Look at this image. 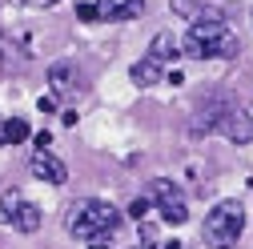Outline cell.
Returning a JSON list of instances; mask_svg holds the SVG:
<instances>
[{
	"mask_svg": "<svg viewBox=\"0 0 253 249\" xmlns=\"http://www.w3.org/2000/svg\"><path fill=\"white\" fill-rule=\"evenodd\" d=\"M48 77H52V88H56V97H69V92L77 88V81H81L73 65H52V73H48Z\"/></svg>",
	"mask_w": 253,
	"mask_h": 249,
	"instance_id": "cell-12",
	"label": "cell"
},
{
	"mask_svg": "<svg viewBox=\"0 0 253 249\" xmlns=\"http://www.w3.org/2000/svg\"><path fill=\"white\" fill-rule=\"evenodd\" d=\"M0 141H8V145L28 141V121H20V117H12V121H0Z\"/></svg>",
	"mask_w": 253,
	"mask_h": 249,
	"instance_id": "cell-13",
	"label": "cell"
},
{
	"mask_svg": "<svg viewBox=\"0 0 253 249\" xmlns=\"http://www.w3.org/2000/svg\"><path fill=\"white\" fill-rule=\"evenodd\" d=\"M217 133H225L233 145H249L253 141V113L245 105H225V113L217 121Z\"/></svg>",
	"mask_w": 253,
	"mask_h": 249,
	"instance_id": "cell-6",
	"label": "cell"
},
{
	"mask_svg": "<svg viewBox=\"0 0 253 249\" xmlns=\"http://www.w3.org/2000/svg\"><path fill=\"white\" fill-rule=\"evenodd\" d=\"M28 169H33V177L37 181H44V185H65L69 181V169H65V161L56 157V153H33V161H28Z\"/></svg>",
	"mask_w": 253,
	"mask_h": 249,
	"instance_id": "cell-7",
	"label": "cell"
},
{
	"mask_svg": "<svg viewBox=\"0 0 253 249\" xmlns=\"http://www.w3.org/2000/svg\"><path fill=\"white\" fill-rule=\"evenodd\" d=\"M24 4H28V8H56L60 0H24Z\"/></svg>",
	"mask_w": 253,
	"mask_h": 249,
	"instance_id": "cell-17",
	"label": "cell"
},
{
	"mask_svg": "<svg viewBox=\"0 0 253 249\" xmlns=\"http://www.w3.org/2000/svg\"><path fill=\"white\" fill-rule=\"evenodd\" d=\"M177 48H181V44L173 41V33H157L145 56H149V60H157V65H161V69H165V65H169V60L177 56Z\"/></svg>",
	"mask_w": 253,
	"mask_h": 249,
	"instance_id": "cell-10",
	"label": "cell"
},
{
	"mask_svg": "<svg viewBox=\"0 0 253 249\" xmlns=\"http://www.w3.org/2000/svg\"><path fill=\"white\" fill-rule=\"evenodd\" d=\"M221 113H225V105H209V109H201V113L193 117V124H189V133H193V137H201V133H217Z\"/></svg>",
	"mask_w": 253,
	"mask_h": 249,
	"instance_id": "cell-11",
	"label": "cell"
},
{
	"mask_svg": "<svg viewBox=\"0 0 253 249\" xmlns=\"http://www.w3.org/2000/svg\"><path fill=\"white\" fill-rule=\"evenodd\" d=\"M141 12H145V0H97V16L101 20L125 24V20H137Z\"/></svg>",
	"mask_w": 253,
	"mask_h": 249,
	"instance_id": "cell-8",
	"label": "cell"
},
{
	"mask_svg": "<svg viewBox=\"0 0 253 249\" xmlns=\"http://www.w3.org/2000/svg\"><path fill=\"white\" fill-rule=\"evenodd\" d=\"M77 16L88 20V24H92V20H101V16H97V4H88V0H81V4H77Z\"/></svg>",
	"mask_w": 253,
	"mask_h": 249,
	"instance_id": "cell-15",
	"label": "cell"
},
{
	"mask_svg": "<svg viewBox=\"0 0 253 249\" xmlns=\"http://www.w3.org/2000/svg\"><path fill=\"white\" fill-rule=\"evenodd\" d=\"M129 77H133V84H137V88H153L157 81H161V77H165V69H161V65H157V60H149V56H141V60H137V65L129 69Z\"/></svg>",
	"mask_w": 253,
	"mask_h": 249,
	"instance_id": "cell-9",
	"label": "cell"
},
{
	"mask_svg": "<svg viewBox=\"0 0 253 249\" xmlns=\"http://www.w3.org/2000/svg\"><path fill=\"white\" fill-rule=\"evenodd\" d=\"M92 249H109V245H105V241H92Z\"/></svg>",
	"mask_w": 253,
	"mask_h": 249,
	"instance_id": "cell-18",
	"label": "cell"
},
{
	"mask_svg": "<svg viewBox=\"0 0 253 249\" xmlns=\"http://www.w3.org/2000/svg\"><path fill=\"white\" fill-rule=\"evenodd\" d=\"M149 209H153V205H149V197H137V201H133V209H129V213H133V217H137V221H141V217H145V213H149Z\"/></svg>",
	"mask_w": 253,
	"mask_h": 249,
	"instance_id": "cell-16",
	"label": "cell"
},
{
	"mask_svg": "<svg viewBox=\"0 0 253 249\" xmlns=\"http://www.w3.org/2000/svg\"><path fill=\"white\" fill-rule=\"evenodd\" d=\"M41 217H44V213H41L33 201H24L16 189L0 193V221H4V225L20 229V233H37V229H41Z\"/></svg>",
	"mask_w": 253,
	"mask_h": 249,
	"instance_id": "cell-5",
	"label": "cell"
},
{
	"mask_svg": "<svg viewBox=\"0 0 253 249\" xmlns=\"http://www.w3.org/2000/svg\"><path fill=\"white\" fill-rule=\"evenodd\" d=\"M117 225H121V213L109 201H97V197H81V201H73L65 209V229L73 237H81V241H101Z\"/></svg>",
	"mask_w": 253,
	"mask_h": 249,
	"instance_id": "cell-2",
	"label": "cell"
},
{
	"mask_svg": "<svg viewBox=\"0 0 253 249\" xmlns=\"http://www.w3.org/2000/svg\"><path fill=\"white\" fill-rule=\"evenodd\" d=\"M245 233V205L225 197V201H217L209 213H205V225H201V241L209 249H233Z\"/></svg>",
	"mask_w": 253,
	"mask_h": 249,
	"instance_id": "cell-3",
	"label": "cell"
},
{
	"mask_svg": "<svg viewBox=\"0 0 253 249\" xmlns=\"http://www.w3.org/2000/svg\"><path fill=\"white\" fill-rule=\"evenodd\" d=\"M149 205H157L161 221H169V225H185V221H189V201H185V193L177 189L173 181H165V177L149 181Z\"/></svg>",
	"mask_w": 253,
	"mask_h": 249,
	"instance_id": "cell-4",
	"label": "cell"
},
{
	"mask_svg": "<svg viewBox=\"0 0 253 249\" xmlns=\"http://www.w3.org/2000/svg\"><path fill=\"white\" fill-rule=\"evenodd\" d=\"M169 4H173V16H181V20H197L205 12L197 0H169Z\"/></svg>",
	"mask_w": 253,
	"mask_h": 249,
	"instance_id": "cell-14",
	"label": "cell"
},
{
	"mask_svg": "<svg viewBox=\"0 0 253 249\" xmlns=\"http://www.w3.org/2000/svg\"><path fill=\"white\" fill-rule=\"evenodd\" d=\"M181 48H185V56H197V60H229V56H237V33L217 12L205 8L197 20H189Z\"/></svg>",
	"mask_w": 253,
	"mask_h": 249,
	"instance_id": "cell-1",
	"label": "cell"
}]
</instances>
